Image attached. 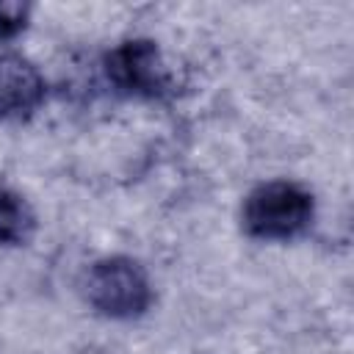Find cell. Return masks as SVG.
Wrapping results in <instances>:
<instances>
[{"mask_svg": "<svg viewBox=\"0 0 354 354\" xmlns=\"http://www.w3.org/2000/svg\"><path fill=\"white\" fill-rule=\"evenodd\" d=\"M313 194L288 180H271L257 185L243 202V230L263 241H288L304 232L313 221Z\"/></svg>", "mask_w": 354, "mask_h": 354, "instance_id": "1", "label": "cell"}, {"mask_svg": "<svg viewBox=\"0 0 354 354\" xmlns=\"http://www.w3.org/2000/svg\"><path fill=\"white\" fill-rule=\"evenodd\" d=\"M86 301L108 318H136L152 301L147 271L130 257H102L83 279Z\"/></svg>", "mask_w": 354, "mask_h": 354, "instance_id": "2", "label": "cell"}, {"mask_svg": "<svg viewBox=\"0 0 354 354\" xmlns=\"http://www.w3.org/2000/svg\"><path fill=\"white\" fill-rule=\"evenodd\" d=\"M105 72L119 91L136 97H158L169 86L160 50L152 39H130L113 47L105 58Z\"/></svg>", "mask_w": 354, "mask_h": 354, "instance_id": "3", "label": "cell"}, {"mask_svg": "<svg viewBox=\"0 0 354 354\" xmlns=\"http://www.w3.org/2000/svg\"><path fill=\"white\" fill-rule=\"evenodd\" d=\"M44 100V77L22 55H0V119H25Z\"/></svg>", "mask_w": 354, "mask_h": 354, "instance_id": "4", "label": "cell"}, {"mask_svg": "<svg viewBox=\"0 0 354 354\" xmlns=\"http://www.w3.org/2000/svg\"><path fill=\"white\" fill-rule=\"evenodd\" d=\"M36 230L30 205L11 188L0 185V246H22Z\"/></svg>", "mask_w": 354, "mask_h": 354, "instance_id": "5", "label": "cell"}, {"mask_svg": "<svg viewBox=\"0 0 354 354\" xmlns=\"http://www.w3.org/2000/svg\"><path fill=\"white\" fill-rule=\"evenodd\" d=\"M28 14L30 8L25 3L0 0V39H14L17 33H22V28L28 25Z\"/></svg>", "mask_w": 354, "mask_h": 354, "instance_id": "6", "label": "cell"}]
</instances>
